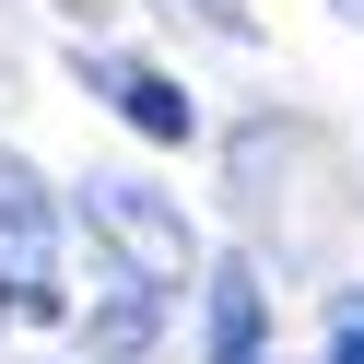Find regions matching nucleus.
<instances>
[{
    "label": "nucleus",
    "instance_id": "obj_1",
    "mask_svg": "<svg viewBox=\"0 0 364 364\" xmlns=\"http://www.w3.org/2000/svg\"><path fill=\"white\" fill-rule=\"evenodd\" d=\"M0 306L12 317H59V212H48L24 153H0Z\"/></svg>",
    "mask_w": 364,
    "mask_h": 364
},
{
    "label": "nucleus",
    "instance_id": "obj_2",
    "mask_svg": "<svg viewBox=\"0 0 364 364\" xmlns=\"http://www.w3.org/2000/svg\"><path fill=\"white\" fill-rule=\"evenodd\" d=\"M82 223H95L106 247H129V282H141V294H176V282H188V223H176L153 188L95 176V188H82Z\"/></svg>",
    "mask_w": 364,
    "mask_h": 364
},
{
    "label": "nucleus",
    "instance_id": "obj_3",
    "mask_svg": "<svg viewBox=\"0 0 364 364\" xmlns=\"http://www.w3.org/2000/svg\"><path fill=\"white\" fill-rule=\"evenodd\" d=\"M82 82H95V95L118 106V118L141 129V141H188V129H200V106L176 95V82L153 71V59H82Z\"/></svg>",
    "mask_w": 364,
    "mask_h": 364
},
{
    "label": "nucleus",
    "instance_id": "obj_4",
    "mask_svg": "<svg viewBox=\"0 0 364 364\" xmlns=\"http://www.w3.org/2000/svg\"><path fill=\"white\" fill-rule=\"evenodd\" d=\"M259 329H270L259 270H247V259H223V270H212V364H259Z\"/></svg>",
    "mask_w": 364,
    "mask_h": 364
},
{
    "label": "nucleus",
    "instance_id": "obj_5",
    "mask_svg": "<svg viewBox=\"0 0 364 364\" xmlns=\"http://www.w3.org/2000/svg\"><path fill=\"white\" fill-rule=\"evenodd\" d=\"M153 317H165V294H141V282H129L118 306H95V317H82V341H95L106 364H129V353H141V341H153Z\"/></svg>",
    "mask_w": 364,
    "mask_h": 364
},
{
    "label": "nucleus",
    "instance_id": "obj_6",
    "mask_svg": "<svg viewBox=\"0 0 364 364\" xmlns=\"http://www.w3.org/2000/svg\"><path fill=\"white\" fill-rule=\"evenodd\" d=\"M329 364H364V306H341V317H329Z\"/></svg>",
    "mask_w": 364,
    "mask_h": 364
},
{
    "label": "nucleus",
    "instance_id": "obj_7",
    "mask_svg": "<svg viewBox=\"0 0 364 364\" xmlns=\"http://www.w3.org/2000/svg\"><path fill=\"white\" fill-rule=\"evenodd\" d=\"M353 12H364V0H353Z\"/></svg>",
    "mask_w": 364,
    "mask_h": 364
}]
</instances>
